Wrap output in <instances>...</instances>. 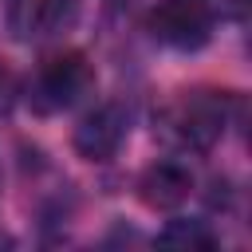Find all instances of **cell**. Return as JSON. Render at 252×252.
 <instances>
[{
    "instance_id": "2",
    "label": "cell",
    "mask_w": 252,
    "mask_h": 252,
    "mask_svg": "<svg viewBox=\"0 0 252 252\" xmlns=\"http://www.w3.org/2000/svg\"><path fill=\"white\" fill-rule=\"evenodd\" d=\"M94 91V67L79 51L47 55L24 83V98L35 114H63Z\"/></svg>"
},
{
    "instance_id": "3",
    "label": "cell",
    "mask_w": 252,
    "mask_h": 252,
    "mask_svg": "<svg viewBox=\"0 0 252 252\" xmlns=\"http://www.w3.org/2000/svg\"><path fill=\"white\" fill-rule=\"evenodd\" d=\"M217 12L205 0H158L146 12V32L169 51H201L213 39Z\"/></svg>"
},
{
    "instance_id": "7",
    "label": "cell",
    "mask_w": 252,
    "mask_h": 252,
    "mask_svg": "<svg viewBox=\"0 0 252 252\" xmlns=\"http://www.w3.org/2000/svg\"><path fill=\"white\" fill-rule=\"evenodd\" d=\"M161 244H189V248H213L217 244V232L205 224V220H185V217H173L161 232H158Z\"/></svg>"
},
{
    "instance_id": "8",
    "label": "cell",
    "mask_w": 252,
    "mask_h": 252,
    "mask_svg": "<svg viewBox=\"0 0 252 252\" xmlns=\"http://www.w3.org/2000/svg\"><path fill=\"white\" fill-rule=\"evenodd\" d=\"M213 12H217V20H244V12H248V0H205Z\"/></svg>"
},
{
    "instance_id": "4",
    "label": "cell",
    "mask_w": 252,
    "mask_h": 252,
    "mask_svg": "<svg viewBox=\"0 0 252 252\" xmlns=\"http://www.w3.org/2000/svg\"><path fill=\"white\" fill-rule=\"evenodd\" d=\"M4 20L20 43H47L75 28L79 0H8Z\"/></svg>"
},
{
    "instance_id": "6",
    "label": "cell",
    "mask_w": 252,
    "mask_h": 252,
    "mask_svg": "<svg viewBox=\"0 0 252 252\" xmlns=\"http://www.w3.org/2000/svg\"><path fill=\"white\" fill-rule=\"evenodd\" d=\"M193 193V169L181 158H158L138 177V197L150 209H177Z\"/></svg>"
},
{
    "instance_id": "1",
    "label": "cell",
    "mask_w": 252,
    "mask_h": 252,
    "mask_svg": "<svg viewBox=\"0 0 252 252\" xmlns=\"http://www.w3.org/2000/svg\"><path fill=\"white\" fill-rule=\"evenodd\" d=\"M232 110H236V98L224 91H209V87L177 91L154 114V134L173 154H205L224 138Z\"/></svg>"
},
{
    "instance_id": "9",
    "label": "cell",
    "mask_w": 252,
    "mask_h": 252,
    "mask_svg": "<svg viewBox=\"0 0 252 252\" xmlns=\"http://www.w3.org/2000/svg\"><path fill=\"white\" fill-rule=\"evenodd\" d=\"M16 94H20V83H16V75L8 71V67H0V114L16 102Z\"/></svg>"
},
{
    "instance_id": "5",
    "label": "cell",
    "mask_w": 252,
    "mask_h": 252,
    "mask_svg": "<svg viewBox=\"0 0 252 252\" xmlns=\"http://www.w3.org/2000/svg\"><path fill=\"white\" fill-rule=\"evenodd\" d=\"M126 134H130V110L122 102L106 98V102H94L79 118L71 142H75V154L79 158H87V161H110L122 150Z\"/></svg>"
}]
</instances>
